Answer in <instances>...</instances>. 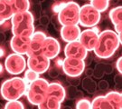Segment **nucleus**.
<instances>
[{"instance_id":"25","label":"nucleus","mask_w":122,"mask_h":109,"mask_svg":"<svg viewBox=\"0 0 122 109\" xmlns=\"http://www.w3.org/2000/svg\"><path fill=\"white\" fill-rule=\"evenodd\" d=\"M40 77V75L35 72L34 70L30 69L27 67V69L25 71V75H24V79L25 80V82L27 85L29 86L31 83H33L34 81H35L36 79H38Z\"/></svg>"},{"instance_id":"3","label":"nucleus","mask_w":122,"mask_h":109,"mask_svg":"<svg viewBox=\"0 0 122 109\" xmlns=\"http://www.w3.org/2000/svg\"><path fill=\"white\" fill-rule=\"evenodd\" d=\"M50 84L47 80L39 77L28 86L26 92L27 100L33 105H38L43 103L48 96V88Z\"/></svg>"},{"instance_id":"2","label":"nucleus","mask_w":122,"mask_h":109,"mask_svg":"<svg viewBox=\"0 0 122 109\" xmlns=\"http://www.w3.org/2000/svg\"><path fill=\"white\" fill-rule=\"evenodd\" d=\"M28 85L25 80L20 76H15L5 80L1 86L0 93L5 101L17 100L26 95Z\"/></svg>"},{"instance_id":"21","label":"nucleus","mask_w":122,"mask_h":109,"mask_svg":"<svg viewBox=\"0 0 122 109\" xmlns=\"http://www.w3.org/2000/svg\"><path fill=\"white\" fill-rule=\"evenodd\" d=\"M112 109L106 96H99L92 102V109Z\"/></svg>"},{"instance_id":"16","label":"nucleus","mask_w":122,"mask_h":109,"mask_svg":"<svg viewBox=\"0 0 122 109\" xmlns=\"http://www.w3.org/2000/svg\"><path fill=\"white\" fill-rule=\"evenodd\" d=\"M0 22L1 24L5 21L11 20L13 17L14 9L10 0H0Z\"/></svg>"},{"instance_id":"31","label":"nucleus","mask_w":122,"mask_h":109,"mask_svg":"<svg viewBox=\"0 0 122 109\" xmlns=\"http://www.w3.org/2000/svg\"><path fill=\"white\" fill-rule=\"evenodd\" d=\"M40 22H41V24L42 25H44V26H47L49 24V18L46 17V16H43L42 17L40 18Z\"/></svg>"},{"instance_id":"14","label":"nucleus","mask_w":122,"mask_h":109,"mask_svg":"<svg viewBox=\"0 0 122 109\" xmlns=\"http://www.w3.org/2000/svg\"><path fill=\"white\" fill-rule=\"evenodd\" d=\"M80 25H70V26H61L60 34L61 39L66 43H70L80 39L81 31Z\"/></svg>"},{"instance_id":"24","label":"nucleus","mask_w":122,"mask_h":109,"mask_svg":"<svg viewBox=\"0 0 122 109\" xmlns=\"http://www.w3.org/2000/svg\"><path fill=\"white\" fill-rule=\"evenodd\" d=\"M91 4L98 11H100V13H103L105 11H107V9L109 8V1H108V0H92Z\"/></svg>"},{"instance_id":"29","label":"nucleus","mask_w":122,"mask_h":109,"mask_svg":"<svg viewBox=\"0 0 122 109\" xmlns=\"http://www.w3.org/2000/svg\"><path fill=\"white\" fill-rule=\"evenodd\" d=\"M116 67H117L118 72L122 75V57H119L117 60V62H116Z\"/></svg>"},{"instance_id":"17","label":"nucleus","mask_w":122,"mask_h":109,"mask_svg":"<svg viewBox=\"0 0 122 109\" xmlns=\"http://www.w3.org/2000/svg\"><path fill=\"white\" fill-rule=\"evenodd\" d=\"M48 96H53L62 103L66 97L65 88L62 85L56 82L50 83L48 88Z\"/></svg>"},{"instance_id":"8","label":"nucleus","mask_w":122,"mask_h":109,"mask_svg":"<svg viewBox=\"0 0 122 109\" xmlns=\"http://www.w3.org/2000/svg\"><path fill=\"white\" fill-rule=\"evenodd\" d=\"M51 65V59L44 54L30 56L27 58V67L37 72L39 75L47 72Z\"/></svg>"},{"instance_id":"26","label":"nucleus","mask_w":122,"mask_h":109,"mask_svg":"<svg viewBox=\"0 0 122 109\" xmlns=\"http://www.w3.org/2000/svg\"><path fill=\"white\" fill-rule=\"evenodd\" d=\"M96 84L94 81H92L90 77H87L83 80V88L89 92L90 94H92L96 91Z\"/></svg>"},{"instance_id":"10","label":"nucleus","mask_w":122,"mask_h":109,"mask_svg":"<svg viewBox=\"0 0 122 109\" xmlns=\"http://www.w3.org/2000/svg\"><path fill=\"white\" fill-rule=\"evenodd\" d=\"M63 52H64L65 57H72V58H79V59L85 60L89 51L82 44L79 40H77V41L67 43Z\"/></svg>"},{"instance_id":"22","label":"nucleus","mask_w":122,"mask_h":109,"mask_svg":"<svg viewBox=\"0 0 122 109\" xmlns=\"http://www.w3.org/2000/svg\"><path fill=\"white\" fill-rule=\"evenodd\" d=\"M15 13L25 12L30 9V1L29 0H10Z\"/></svg>"},{"instance_id":"5","label":"nucleus","mask_w":122,"mask_h":109,"mask_svg":"<svg viewBox=\"0 0 122 109\" xmlns=\"http://www.w3.org/2000/svg\"><path fill=\"white\" fill-rule=\"evenodd\" d=\"M100 12L98 11L92 4H85L82 6H81L80 10V22L79 25L90 28L93 26H97V25L100 23L101 15Z\"/></svg>"},{"instance_id":"7","label":"nucleus","mask_w":122,"mask_h":109,"mask_svg":"<svg viewBox=\"0 0 122 109\" xmlns=\"http://www.w3.org/2000/svg\"><path fill=\"white\" fill-rule=\"evenodd\" d=\"M85 61L83 59L65 57L63 59L61 69L63 73L70 77H79L85 71Z\"/></svg>"},{"instance_id":"23","label":"nucleus","mask_w":122,"mask_h":109,"mask_svg":"<svg viewBox=\"0 0 122 109\" xmlns=\"http://www.w3.org/2000/svg\"><path fill=\"white\" fill-rule=\"evenodd\" d=\"M109 17L113 25L122 22V6L114 7L109 11Z\"/></svg>"},{"instance_id":"6","label":"nucleus","mask_w":122,"mask_h":109,"mask_svg":"<svg viewBox=\"0 0 122 109\" xmlns=\"http://www.w3.org/2000/svg\"><path fill=\"white\" fill-rule=\"evenodd\" d=\"M4 65L7 73L13 75H18L26 70L27 60L24 55L13 52L5 57Z\"/></svg>"},{"instance_id":"34","label":"nucleus","mask_w":122,"mask_h":109,"mask_svg":"<svg viewBox=\"0 0 122 109\" xmlns=\"http://www.w3.org/2000/svg\"><path fill=\"white\" fill-rule=\"evenodd\" d=\"M4 57V50H3V48L1 49V57Z\"/></svg>"},{"instance_id":"15","label":"nucleus","mask_w":122,"mask_h":109,"mask_svg":"<svg viewBox=\"0 0 122 109\" xmlns=\"http://www.w3.org/2000/svg\"><path fill=\"white\" fill-rule=\"evenodd\" d=\"M11 30L13 35L31 37L35 32V28L34 23H22L19 25L12 26Z\"/></svg>"},{"instance_id":"13","label":"nucleus","mask_w":122,"mask_h":109,"mask_svg":"<svg viewBox=\"0 0 122 109\" xmlns=\"http://www.w3.org/2000/svg\"><path fill=\"white\" fill-rule=\"evenodd\" d=\"M61 52V45L59 41L52 36H47L43 46V54L51 60L58 57Z\"/></svg>"},{"instance_id":"4","label":"nucleus","mask_w":122,"mask_h":109,"mask_svg":"<svg viewBox=\"0 0 122 109\" xmlns=\"http://www.w3.org/2000/svg\"><path fill=\"white\" fill-rule=\"evenodd\" d=\"M81 6L73 1L66 2L58 13L57 18L61 26L79 25Z\"/></svg>"},{"instance_id":"32","label":"nucleus","mask_w":122,"mask_h":109,"mask_svg":"<svg viewBox=\"0 0 122 109\" xmlns=\"http://www.w3.org/2000/svg\"><path fill=\"white\" fill-rule=\"evenodd\" d=\"M108 86H109V83L107 81H101V82L99 83V87H100V89H102V90L107 89Z\"/></svg>"},{"instance_id":"11","label":"nucleus","mask_w":122,"mask_h":109,"mask_svg":"<svg viewBox=\"0 0 122 109\" xmlns=\"http://www.w3.org/2000/svg\"><path fill=\"white\" fill-rule=\"evenodd\" d=\"M47 35L42 31H35L34 35L31 36L30 47L27 53V57L30 56H35L43 54V46Z\"/></svg>"},{"instance_id":"27","label":"nucleus","mask_w":122,"mask_h":109,"mask_svg":"<svg viewBox=\"0 0 122 109\" xmlns=\"http://www.w3.org/2000/svg\"><path fill=\"white\" fill-rule=\"evenodd\" d=\"M5 108L6 109H24L25 106L22 102H20L19 99L17 100L7 101V103L5 105Z\"/></svg>"},{"instance_id":"35","label":"nucleus","mask_w":122,"mask_h":109,"mask_svg":"<svg viewBox=\"0 0 122 109\" xmlns=\"http://www.w3.org/2000/svg\"><path fill=\"white\" fill-rule=\"evenodd\" d=\"M4 66H3V65H1V73H3V71H4Z\"/></svg>"},{"instance_id":"1","label":"nucleus","mask_w":122,"mask_h":109,"mask_svg":"<svg viewBox=\"0 0 122 109\" xmlns=\"http://www.w3.org/2000/svg\"><path fill=\"white\" fill-rule=\"evenodd\" d=\"M120 46L118 33L115 30L107 29L100 32L99 40L93 52L101 59H107L113 56Z\"/></svg>"},{"instance_id":"20","label":"nucleus","mask_w":122,"mask_h":109,"mask_svg":"<svg viewBox=\"0 0 122 109\" xmlns=\"http://www.w3.org/2000/svg\"><path fill=\"white\" fill-rule=\"evenodd\" d=\"M61 102L53 96H47L45 100L38 105L39 109H60Z\"/></svg>"},{"instance_id":"19","label":"nucleus","mask_w":122,"mask_h":109,"mask_svg":"<svg viewBox=\"0 0 122 109\" xmlns=\"http://www.w3.org/2000/svg\"><path fill=\"white\" fill-rule=\"evenodd\" d=\"M112 109H122V93L118 91H110L105 95Z\"/></svg>"},{"instance_id":"9","label":"nucleus","mask_w":122,"mask_h":109,"mask_svg":"<svg viewBox=\"0 0 122 109\" xmlns=\"http://www.w3.org/2000/svg\"><path fill=\"white\" fill-rule=\"evenodd\" d=\"M100 34V29L97 26L90 27V28L85 29L84 31H81L79 41L86 47L89 52L93 51L98 43Z\"/></svg>"},{"instance_id":"18","label":"nucleus","mask_w":122,"mask_h":109,"mask_svg":"<svg viewBox=\"0 0 122 109\" xmlns=\"http://www.w3.org/2000/svg\"><path fill=\"white\" fill-rule=\"evenodd\" d=\"M10 22H11L12 26L19 25L22 23H35V17L30 11L15 13Z\"/></svg>"},{"instance_id":"12","label":"nucleus","mask_w":122,"mask_h":109,"mask_svg":"<svg viewBox=\"0 0 122 109\" xmlns=\"http://www.w3.org/2000/svg\"><path fill=\"white\" fill-rule=\"evenodd\" d=\"M31 37L13 35L10 40V47L12 51L21 55H27L30 47Z\"/></svg>"},{"instance_id":"33","label":"nucleus","mask_w":122,"mask_h":109,"mask_svg":"<svg viewBox=\"0 0 122 109\" xmlns=\"http://www.w3.org/2000/svg\"><path fill=\"white\" fill-rule=\"evenodd\" d=\"M118 37H119V41H120V45L122 46V32L121 33H119V34H118Z\"/></svg>"},{"instance_id":"28","label":"nucleus","mask_w":122,"mask_h":109,"mask_svg":"<svg viewBox=\"0 0 122 109\" xmlns=\"http://www.w3.org/2000/svg\"><path fill=\"white\" fill-rule=\"evenodd\" d=\"M77 109H91L92 108V102L86 98H81L76 103Z\"/></svg>"},{"instance_id":"36","label":"nucleus","mask_w":122,"mask_h":109,"mask_svg":"<svg viewBox=\"0 0 122 109\" xmlns=\"http://www.w3.org/2000/svg\"><path fill=\"white\" fill-rule=\"evenodd\" d=\"M90 1H92V0H90ZM108 1H109V0H108Z\"/></svg>"},{"instance_id":"30","label":"nucleus","mask_w":122,"mask_h":109,"mask_svg":"<svg viewBox=\"0 0 122 109\" xmlns=\"http://www.w3.org/2000/svg\"><path fill=\"white\" fill-rule=\"evenodd\" d=\"M114 30L116 31L118 34L122 32V22L121 23H118L116 25H114Z\"/></svg>"}]
</instances>
